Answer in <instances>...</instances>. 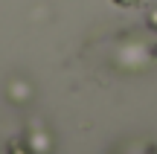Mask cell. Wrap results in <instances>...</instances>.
I'll return each mask as SVG.
<instances>
[{
    "instance_id": "cell-1",
    "label": "cell",
    "mask_w": 157,
    "mask_h": 154,
    "mask_svg": "<svg viewBox=\"0 0 157 154\" xmlns=\"http://www.w3.org/2000/svg\"><path fill=\"white\" fill-rule=\"evenodd\" d=\"M9 154H32V151H29V148H26L23 143H17V140H15V143L9 145Z\"/></svg>"
},
{
    "instance_id": "cell-2",
    "label": "cell",
    "mask_w": 157,
    "mask_h": 154,
    "mask_svg": "<svg viewBox=\"0 0 157 154\" xmlns=\"http://www.w3.org/2000/svg\"><path fill=\"white\" fill-rule=\"evenodd\" d=\"M146 21H148V29H154V32H157V9L148 12V17H146Z\"/></svg>"
},
{
    "instance_id": "cell-3",
    "label": "cell",
    "mask_w": 157,
    "mask_h": 154,
    "mask_svg": "<svg viewBox=\"0 0 157 154\" xmlns=\"http://www.w3.org/2000/svg\"><path fill=\"white\" fill-rule=\"evenodd\" d=\"M113 3H117V6H125V9H128V6H140L143 0H113Z\"/></svg>"
}]
</instances>
